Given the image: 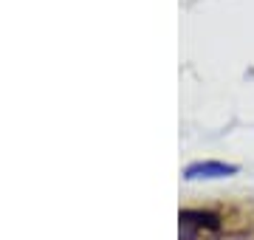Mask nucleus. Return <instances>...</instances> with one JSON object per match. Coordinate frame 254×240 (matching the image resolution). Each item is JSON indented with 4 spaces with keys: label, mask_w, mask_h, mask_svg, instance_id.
Wrapping results in <instances>:
<instances>
[{
    "label": "nucleus",
    "mask_w": 254,
    "mask_h": 240,
    "mask_svg": "<svg viewBox=\"0 0 254 240\" xmlns=\"http://www.w3.org/2000/svg\"><path fill=\"white\" fill-rule=\"evenodd\" d=\"M240 167L237 164H223V161H195L184 170V178L198 181V178H229L235 176Z\"/></svg>",
    "instance_id": "obj_1"
},
{
    "label": "nucleus",
    "mask_w": 254,
    "mask_h": 240,
    "mask_svg": "<svg viewBox=\"0 0 254 240\" xmlns=\"http://www.w3.org/2000/svg\"><path fill=\"white\" fill-rule=\"evenodd\" d=\"M203 229H218V218L209 212H181V240H195L198 232Z\"/></svg>",
    "instance_id": "obj_2"
},
{
    "label": "nucleus",
    "mask_w": 254,
    "mask_h": 240,
    "mask_svg": "<svg viewBox=\"0 0 254 240\" xmlns=\"http://www.w3.org/2000/svg\"><path fill=\"white\" fill-rule=\"evenodd\" d=\"M229 240H252V238H229Z\"/></svg>",
    "instance_id": "obj_3"
}]
</instances>
